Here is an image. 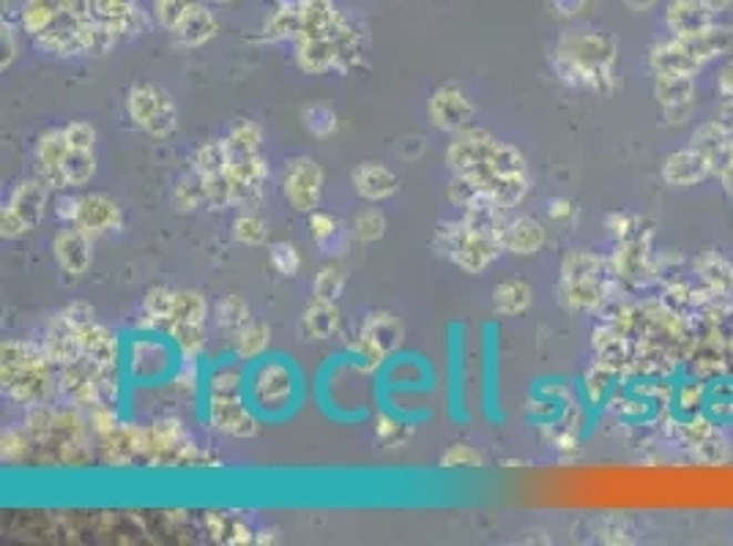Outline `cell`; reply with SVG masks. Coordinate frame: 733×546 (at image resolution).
Returning <instances> with one entry per match:
<instances>
[{"instance_id":"1","label":"cell","mask_w":733,"mask_h":546,"mask_svg":"<svg viewBox=\"0 0 733 546\" xmlns=\"http://www.w3.org/2000/svg\"><path fill=\"white\" fill-rule=\"evenodd\" d=\"M447 164L457 178L477 186L501 208H515L531 189V173L515 145L501 143L485 128L455 132L447 151Z\"/></svg>"},{"instance_id":"2","label":"cell","mask_w":733,"mask_h":546,"mask_svg":"<svg viewBox=\"0 0 733 546\" xmlns=\"http://www.w3.org/2000/svg\"><path fill=\"white\" fill-rule=\"evenodd\" d=\"M613 66L615 47L611 39L600 37V33H583V37L567 39L556 50V69L570 85L591 87V91L611 87Z\"/></svg>"},{"instance_id":"3","label":"cell","mask_w":733,"mask_h":546,"mask_svg":"<svg viewBox=\"0 0 733 546\" xmlns=\"http://www.w3.org/2000/svg\"><path fill=\"white\" fill-rule=\"evenodd\" d=\"M0 380L9 399L20 404H41L52 385V361L44 348L26 342H3L0 348Z\"/></svg>"},{"instance_id":"4","label":"cell","mask_w":733,"mask_h":546,"mask_svg":"<svg viewBox=\"0 0 733 546\" xmlns=\"http://www.w3.org/2000/svg\"><path fill=\"white\" fill-rule=\"evenodd\" d=\"M227 158V173L236 184L238 205L255 203L263 195V184L268 181V164L263 156V132L257 123L238 121L222 140Z\"/></svg>"},{"instance_id":"5","label":"cell","mask_w":733,"mask_h":546,"mask_svg":"<svg viewBox=\"0 0 733 546\" xmlns=\"http://www.w3.org/2000/svg\"><path fill=\"white\" fill-rule=\"evenodd\" d=\"M731 37L723 28H703V31L684 33L668 44H660L652 52V72L656 78L662 74H679V78H693L701 72L709 61L729 50Z\"/></svg>"},{"instance_id":"6","label":"cell","mask_w":733,"mask_h":546,"mask_svg":"<svg viewBox=\"0 0 733 546\" xmlns=\"http://www.w3.org/2000/svg\"><path fill=\"white\" fill-rule=\"evenodd\" d=\"M436 249L444 257H449L457 268L468 274H482L485 268L501 255L503 240L496 235L477 230V227L466 225V222H447L436 230Z\"/></svg>"},{"instance_id":"7","label":"cell","mask_w":733,"mask_h":546,"mask_svg":"<svg viewBox=\"0 0 733 546\" xmlns=\"http://www.w3.org/2000/svg\"><path fill=\"white\" fill-rule=\"evenodd\" d=\"M126 115L151 137L164 140L179 126V107L164 87L154 82H134L126 93Z\"/></svg>"},{"instance_id":"8","label":"cell","mask_w":733,"mask_h":546,"mask_svg":"<svg viewBox=\"0 0 733 546\" xmlns=\"http://www.w3.org/2000/svg\"><path fill=\"white\" fill-rule=\"evenodd\" d=\"M561 301L574 312H591L602 301V266L589 251H570L561 266Z\"/></svg>"},{"instance_id":"9","label":"cell","mask_w":733,"mask_h":546,"mask_svg":"<svg viewBox=\"0 0 733 546\" xmlns=\"http://www.w3.org/2000/svg\"><path fill=\"white\" fill-rule=\"evenodd\" d=\"M211 421L220 432L233 437H252L257 432L255 419L242 402V374L225 372L211 380Z\"/></svg>"},{"instance_id":"10","label":"cell","mask_w":733,"mask_h":546,"mask_svg":"<svg viewBox=\"0 0 733 546\" xmlns=\"http://www.w3.org/2000/svg\"><path fill=\"white\" fill-rule=\"evenodd\" d=\"M47 199H50V186L41 178L17 184L9 203H6L3 216H0V233H3V238L14 240L37 230L39 222L44 219L47 214Z\"/></svg>"},{"instance_id":"11","label":"cell","mask_w":733,"mask_h":546,"mask_svg":"<svg viewBox=\"0 0 733 546\" xmlns=\"http://www.w3.org/2000/svg\"><path fill=\"white\" fill-rule=\"evenodd\" d=\"M283 189L287 203L298 214H313V210H318L320 195H324V169L315 158L296 156L293 162H287Z\"/></svg>"},{"instance_id":"12","label":"cell","mask_w":733,"mask_h":546,"mask_svg":"<svg viewBox=\"0 0 733 546\" xmlns=\"http://www.w3.org/2000/svg\"><path fill=\"white\" fill-rule=\"evenodd\" d=\"M403 342V326L397 322V317H391L389 312H375L367 317V322L362 326L359 331V344H356V352L375 367V363L384 361L397 344Z\"/></svg>"},{"instance_id":"13","label":"cell","mask_w":733,"mask_h":546,"mask_svg":"<svg viewBox=\"0 0 733 546\" xmlns=\"http://www.w3.org/2000/svg\"><path fill=\"white\" fill-rule=\"evenodd\" d=\"M123 222L121 205L108 195H82L78 197V210H74L72 225L80 227L82 233L102 235L110 230H119Z\"/></svg>"},{"instance_id":"14","label":"cell","mask_w":733,"mask_h":546,"mask_svg":"<svg viewBox=\"0 0 733 546\" xmlns=\"http://www.w3.org/2000/svg\"><path fill=\"white\" fill-rule=\"evenodd\" d=\"M427 113H430V121L436 123L438 128H444V132H462V128H468V123H471L474 104L468 102V96L460 87L447 85L432 93L430 104H427Z\"/></svg>"},{"instance_id":"15","label":"cell","mask_w":733,"mask_h":546,"mask_svg":"<svg viewBox=\"0 0 733 546\" xmlns=\"http://www.w3.org/2000/svg\"><path fill=\"white\" fill-rule=\"evenodd\" d=\"M69 154V143L63 128H50L39 137L37 151H33V164H37V178L44 181L50 189H67L63 186V158Z\"/></svg>"},{"instance_id":"16","label":"cell","mask_w":733,"mask_h":546,"mask_svg":"<svg viewBox=\"0 0 733 546\" xmlns=\"http://www.w3.org/2000/svg\"><path fill=\"white\" fill-rule=\"evenodd\" d=\"M714 169V164L709 162L701 151H695L693 145L684 151H673L671 156L662 162V181L673 189H684V186H695L701 181L709 178V173Z\"/></svg>"},{"instance_id":"17","label":"cell","mask_w":733,"mask_h":546,"mask_svg":"<svg viewBox=\"0 0 733 546\" xmlns=\"http://www.w3.org/2000/svg\"><path fill=\"white\" fill-rule=\"evenodd\" d=\"M52 255L69 276L85 274L88 266H91V235L74 225H69L67 230H58L55 238H52Z\"/></svg>"},{"instance_id":"18","label":"cell","mask_w":733,"mask_h":546,"mask_svg":"<svg viewBox=\"0 0 733 546\" xmlns=\"http://www.w3.org/2000/svg\"><path fill=\"white\" fill-rule=\"evenodd\" d=\"M693 78H679V74H662V78H656V99H660L662 113H665L671 123H676L679 117L688 115V110L693 107Z\"/></svg>"},{"instance_id":"19","label":"cell","mask_w":733,"mask_h":546,"mask_svg":"<svg viewBox=\"0 0 733 546\" xmlns=\"http://www.w3.org/2000/svg\"><path fill=\"white\" fill-rule=\"evenodd\" d=\"M354 186L365 199H386L400 189V178L389 167L378 162H365L354 169Z\"/></svg>"},{"instance_id":"20","label":"cell","mask_w":733,"mask_h":546,"mask_svg":"<svg viewBox=\"0 0 733 546\" xmlns=\"http://www.w3.org/2000/svg\"><path fill=\"white\" fill-rule=\"evenodd\" d=\"M291 372H287L283 363H266V367L255 374L252 393H255V399L263 408H277V404H283L285 399L291 396Z\"/></svg>"},{"instance_id":"21","label":"cell","mask_w":733,"mask_h":546,"mask_svg":"<svg viewBox=\"0 0 733 546\" xmlns=\"http://www.w3.org/2000/svg\"><path fill=\"white\" fill-rule=\"evenodd\" d=\"M668 25L676 37L703 31L712 25V6L706 0H673L668 9Z\"/></svg>"},{"instance_id":"22","label":"cell","mask_w":733,"mask_h":546,"mask_svg":"<svg viewBox=\"0 0 733 546\" xmlns=\"http://www.w3.org/2000/svg\"><path fill=\"white\" fill-rule=\"evenodd\" d=\"M544 246V227L539 225L531 216H518L515 222H509L507 235H503V249L512 251L518 257L537 255Z\"/></svg>"},{"instance_id":"23","label":"cell","mask_w":733,"mask_h":546,"mask_svg":"<svg viewBox=\"0 0 733 546\" xmlns=\"http://www.w3.org/2000/svg\"><path fill=\"white\" fill-rule=\"evenodd\" d=\"M208 317V303L201 292L195 290H175L173 307H170L167 320H164V331L173 326H205Z\"/></svg>"},{"instance_id":"24","label":"cell","mask_w":733,"mask_h":546,"mask_svg":"<svg viewBox=\"0 0 733 546\" xmlns=\"http://www.w3.org/2000/svg\"><path fill=\"white\" fill-rule=\"evenodd\" d=\"M531 301H533L531 285H526V281L520 279L501 281V285L492 290V312L501 317L523 315L526 309L531 307Z\"/></svg>"},{"instance_id":"25","label":"cell","mask_w":733,"mask_h":546,"mask_svg":"<svg viewBox=\"0 0 733 546\" xmlns=\"http://www.w3.org/2000/svg\"><path fill=\"white\" fill-rule=\"evenodd\" d=\"M302 331L309 339H332L339 331L337 301H320L315 298L302 317Z\"/></svg>"},{"instance_id":"26","label":"cell","mask_w":733,"mask_h":546,"mask_svg":"<svg viewBox=\"0 0 733 546\" xmlns=\"http://www.w3.org/2000/svg\"><path fill=\"white\" fill-rule=\"evenodd\" d=\"M214 33H216L214 17H211L205 9H201V6H190L184 20H181L179 28H175V37H179L181 44L186 47H201L203 41H208Z\"/></svg>"},{"instance_id":"27","label":"cell","mask_w":733,"mask_h":546,"mask_svg":"<svg viewBox=\"0 0 733 546\" xmlns=\"http://www.w3.org/2000/svg\"><path fill=\"white\" fill-rule=\"evenodd\" d=\"M688 434L690 451H695L703 462H720L725 456V449H714V443H725V437L720 434L717 426H712L709 421H695V424L684 426Z\"/></svg>"},{"instance_id":"28","label":"cell","mask_w":733,"mask_h":546,"mask_svg":"<svg viewBox=\"0 0 733 546\" xmlns=\"http://www.w3.org/2000/svg\"><path fill=\"white\" fill-rule=\"evenodd\" d=\"M690 143H693V148L701 151V154L714 164V169H717L720 156L725 154V148H729L731 143V132L723 126V123H703V126L695 128Z\"/></svg>"},{"instance_id":"29","label":"cell","mask_w":733,"mask_h":546,"mask_svg":"<svg viewBox=\"0 0 733 546\" xmlns=\"http://www.w3.org/2000/svg\"><path fill=\"white\" fill-rule=\"evenodd\" d=\"M96 173V156L93 151H80V148H69L67 158H63V186H85L88 181L93 178Z\"/></svg>"},{"instance_id":"30","label":"cell","mask_w":733,"mask_h":546,"mask_svg":"<svg viewBox=\"0 0 733 546\" xmlns=\"http://www.w3.org/2000/svg\"><path fill=\"white\" fill-rule=\"evenodd\" d=\"M134 374L143 380H154L160 378L167 367V356H164V348L160 342H138L134 344V358H132Z\"/></svg>"},{"instance_id":"31","label":"cell","mask_w":733,"mask_h":546,"mask_svg":"<svg viewBox=\"0 0 733 546\" xmlns=\"http://www.w3.org/2000/svg\"><path fill=\"white\" fill-rule=\"evenodd\" d=\"M337 61V50L328 44L326 39H309L298 47V63H302L304 72H326Z\"/></svg>"},{"instance_id":"32","label":"cell","mask_w":733,"mask_h":546,"mask_svg":"<svg viewBox=\"0 0 733 546\" xmlns=\"http://www.w3.org/2000/svg\"><path fill=\"white\" fill-rule=\"evenodd\" d=\"M216 322H220V328H225V331L231 333H238L242 328L250 326L252 312L250 307H246L244 298L242 296L220 298V303H216Z\"/></svg>"},{"instance_id":"33","label":"cell","mask_w":733,"mask_h":546,"mask_svg":"<svg viewBox=\"0 0 733 546\" xmlns=\"http://www.w3.org/2000/svg\"><path fill=\"white\" fill-rule=\"evenodd\" d=\"M268 339H272V331H268L266 322H257L252 320L250 326L242 328V331L236 333V352L238 358H257L263 350L268 348Z\"/></svg>"},{"instance_id":"34","label":"cell","mask_w":733,"mask_h":546,"mask_svg":"<svg viewBox=\"0 0 733 546\" xmlns=\"http://www.w3.org/2000/svg\"><path fill=\"white\" fill-rule=\"evenodd\" d=\"M173 199H175V205H179V210H195V208H201V205H205L201 178H197L195 173H190L186 178H181L179 184H175Z\"/></svg>"},{"instance_id":"35","label":"cell","mask_w":733,"mask_h":546,"mask_svg":"<svg viewBox=\"0 0 733 546\" xmlns=\"http://www.w3.org/2000/svg\"><path fill=\"white\" fill-rule=\"evenodd\" d=\"M309 233H313V240L320 246V249H332L334 238L339 235V222L334 216L324 214V210H313L309 214Z\"/></svg>"},{"instance_id":"36","label":"cell","mask_w":733,"mask_h":546,"mask_svg":"<svg viewBox=\"0 0 733 546\" xmlns=\"http://www.w3.org/2000/svg\"><path fill=\"white\" fill-rule=\"evenodd\" d=\"M268 260L283 276H296L298 268H302V257H298L296 246L287 244V240H279L268 249Z\"/></svg>"},{"instance_id":"37","label":"cell","mask_w":733,"mask_h":546,"mask_svg":"<svg viewBox=\"0 0 733 546\" xmlns=\"http://www.w3.org/2000/svg\"><path fill=\"white\" fill-rule=\"evenodd\" d=\"M304 126L313 137H332L337 132V115L328 107H309L304 110Z\"/></svg>"},{"instance_id":"38","label":"cell","mask_w":733,"mask_h":546,"mask_svg":"<svg viewBox=\"0 0 733 546\" xmlns=\"http://www.w3.org/2000/svg\"><path fill=\"white\" fill-rule=\"evenodd\" d=\"M233 235L246 246H261L266 240V225H263L261 216L244 214L233 222Z\"/></svg>"},{"instance_id":"39","label":"cell","mask_w":733,"mask_h":546,"mask_svg":"<svg viewBox=\"0 0 733 546\" xmlns=\"http://www.w3.org/2000/svg\"><path fill=\"white\" fill-rule=\"evenodd\" d=\"M345 290V276L337 268H324L315 276V298L320 301H337L339 292Z\"/></svg>"},{"instance_id":"40","label":"cell","mask_w":733,"mask_h":546,"mask_svg":"<svg viewBox=\"0 0 733 546\" xmlns=\"http://www.w3.org/2000/svg\"><path fill=\"white\" fill-rule=\"evenodd\" d=\"M386 230V219L378 214V210H362L359 216L354 219V235L359 240H378Z\"/></svg>"},{"instance_id":"41","label":"cell","mask_w":733,"mask_h":546,"mask_svg":"<svg viewBox=\"0 0 733 546\" xmlns=\"http://www.w3.org/2000/svg\"><path fill=\"white\" fill-rule=\"evenodd\" d=\"M63 134H67L69 148L93 151V145H96V128H93L88 121L67 123V126H63Z\"/></svg>"},{"instance_id":"42","label":"cell","mask_w":733,"mask_h":546,"mask_svg":"<svg viewBox=\"0 0 733 546\" xmlns=\"http://www.w3.org/2000/svg\"><path fill=\"white\" fill-rule=\"evenodd\" d=\"M444 467H479L482 465V454L471 445H451L447 456L441 460Z\"/></svg>"},{"instance_id":"43","label":"cell","mask_w":733,"mask_h":546,"mask_svg":"<svg viewBox=\"0 0 733 546\" xmlns=\"http://www.w3.org/2000/svg\"><path fill=\"white\" fill-rule=\"evenodd\" d=\"M190 0H160V3H156V14H160L164 28L175 31L179 22L184 20L186 11H190Z\"/></svg>"},{"instance_id":"44","label":"cell","mask_w":733,"mask_h":546,"mask_svg":"<svg viewBox=\"0 0 733 546\" xmlns=\"http://www.w3.org/2000/svg\"><path fill=\"white\" fill-rule=\"evenodd\" d=\"M717 169H720V178H723V189L733 197V140L729 143V148H725V154L720 156Z\"/></svg>"},{"instance_id":"45","label":"cell","mask_w":733,"mask_h":546,"mask_svg":"<svg viewBox=\"0 0 733 546\" xmlns=\"http://www.w3.org/2000/svg\"><path fill=\"white\" fill-rule=\"evenodd\" d=\"M74 210H78V197H61L55 203L58 219L69 222V225H72V219H74Z\"/></svg>"},{"instance_id":"46","label":"cell","mask_w":733,"mask_h":546,"mask_svg":"<svg viewBox=\"0 0 733 546\" xmlns=\"http://www.w3.org/2000/svg\"><path fill=\"white\" fill-rule=\"evenodd\" d=\"M720 93H723L725 102L733 107V63L723 69V74H720Z\"/></svg>"},{"instance_id":"47","label":"cell","mask_w":733,"mask_h":546,"mask_svg":"<svg viewBox=\"0 0 733 546\" xmlns=\"http://www.w3.org/2000/svg\"><path fill=\"white\" fill-rule=\"evenodd\" d=\"M570 203H564V199H556V203H550V214L553 216H564V214H570Z\"/></svg>"},{"instance_id":"48","label":"cell","mask_w":733,"mask_h":546,"mask_svg":"<svg viewBox=\"0 0 733 546\" xmlns=\"http://www.w3.org/2000/svg\"><path fill=\"white\" fill-rule=\"evenodd\" d=\"M627 6H630L632 11H643V9H649V6L654 3V0H624Z\"/></svg>"},{"instance_id":"49","label":"cell","mask_w":733,"mask_h":546,"mask_svg":"<svg viewBox=\"0 0 733 546\" xmlns=\"http://www.w3.org/2000/svg\"><path fill=\"white\" fill-rule=\"evenodd\" d=\"M731 342H733V328H731Z\"/></svg>"}]
</instances>
